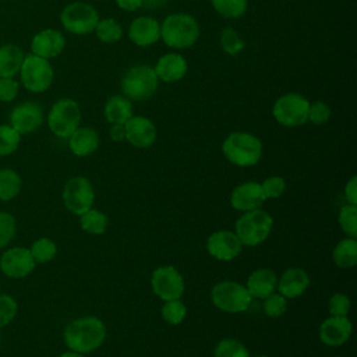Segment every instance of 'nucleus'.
<instances>
[{
	"label": "nucleus",
	"instance_id": "f704fd0d",
	"mask_svg": "<svg viewBox=\"0 0 357 357\" xmlns=\"http://www.w3.org/2000/svg\"><path fill=\"white\" fill-rule=\"evenodd\" d=\"M213 357H250V353L241 342L227 337L216 344Z\"/></svg>",
	"mask_w": 357,
	"mask_h": 357
},
{
	"label": "nucleus",
	"instance_id": "a878e982",
	"mask_svg": "<svg viewBox=\"0 0 357 357\" xmlns=\"http://www.w3.org/2000/svg\"><path fill=\"white\" fill-rule=\"evenodd\" d=\"M103 114L110 124H126L134 116L132 102L124 95H113L106 100Z\"/></svg>",
	"mask_w": 357,
	"mask_h": 357
},
{
	"label": "nucleus",
	"instance_id": "b1692460",
	"mask_svg": "<svg viewBox=\"0 0 357 357\" xmlns=\"http://www.w3.org/2000/svg\"><path fill=\"white\" fill-rule=\"evenodd\" d=\"M68 148L75 156H89L98 151L100 139L92 127H78L68 138Z\"/></svg>",
	"mask_w": 357,
	"mask_h": 357
},
{
	"label": "nucleus",
	"instance_id": "49530a36",
	"mask_svg": "<svg viewBox=\"0 0 357 357\" xmlns=\"http://www.w3.org/2000/svg\"><path fill=\"white\" fill-rule=\"evenodd\" d=\"M142 3H144V0H116L117 7L127 13H132V11L141 8Z\"/></svg>",
	"mask_w": 357,
	"mask_h": 357
},
{
	"label": "nucleus",
	"instance_id": "f3484780",
	"mask_svg": "<svg viewBox=\"0 0 357 357\" xmlns=\"http://www.w3.org/2000/svg\"><path fill=\"white\" fill-rule=\"evenodd\" d=\"M66 47V38L61 31L46 28L36 32L31 39V53L46 60L56 59Z\"/></svg>",
	"mask_w": 357,
	"mask_h": 357
},
{
	"label": "nucleus",
	"instance_id": "0eeeda50",
	"mask_svg": "<svg viewBox=\"0 0 357 357\" xmlns=\"http://www.w3.org/2000/svg\"><path fill=\"white\" fill-rule=\"evenodd\" d=\"M46 121L56 137L68 138L79 127L81 107L71 98H60L50 106Z\"/></svg>",
	"mask_w": 357,
	"mask_h": 357
},
{
	"label": "nucleus",
	"instance_id": "c03bdc74",
	"mask_svg": "<svg viewBox=\"0 0 357 357\" xmlns=\"http://www.w3.org/2000/svg\"><path fill=\"white\" fill-rule=\"evenodd\" d=\"M20 93V82L15 78H0V102L10 103Z\"/></svg>",
	"mask_w": 357,
	"mask_h": 357
},
{
	"label": "nucleus",
	"instance_id": "09e8293b",
	"mask_svg": "<svg viewBox=\"0 0 357 357\" xmlns=\"http://www.w3.org/2000/svg\"><path fill=\"white\" fill-rule=\"evenodd\" d=\"M170 0H144L142 7H146L149 10H158V8H163L165 6H167Z\"/></svg>",
	"mask_w": 357,
	"mask_h": 357
},
{
	"label": "nucleus",
	"instance_id": "20e7f679",
	"mask_svg": "<svg viewBox=\"0 0 357 357\" xmlns=\"http://www.w3.org/2000/svg\"><path fill=\"white\" fill-rule=\"evenodd\" d=\"M159 86V79L152 66L135 64L130 67L120 79L121 95L131 102H142L149 99Z\"/></svg>",
	"mask_w": 357,
	"mask_h": 357
},
{
	"label": "nucleus",
	"instance_id": "c9c22d12",
	"mask_svg": "<svg viewBox=\"0 0 357 357\" xmlns=\"http://www.w3.org/2000/svg\"><path fill=\"white\" fill-rule=\"evenodd\" d=\"M20 141L21 135L10 124H0V158L14 153Z\"/></svg>",
	"mask_w": 357,
	"mask_h": 357
},
{
	"label": "nucleus",
	"instance_id": "473e14b6",
	"mask_svg": "<svg viewBox=\"0 0 357 357\" xmlns=\"http://www.w3.org/2000/svg\"><path fill=\"white\" fill-rule=\"evenodd\" d=\"M29 251L36 264H46L56 257L57 247H56L54 241H52L50 238L40 237L32 244Z\"/></svg>",
	"mask_w": 357,
	"mask_h": 357
},
{
	"label": "nucleus",
	"instance_id": "bb28decb",
	"mask_svg": "<svg viewBox=\"0 0 357 357\" xmlns=\"http://www.w3.org/2000/svg\"><path fill=\"white\" fill-rule=\"evenodd\" d=\"M332 258L339 268H353L357 264V240L353 237L340 240L332 251Z\"/></svg>",
	"mask_w": 357,
	"mask_h": 357
},
{
	"label": "nucleus",
	"instance_id": "1a4fd4ad",
	"mask_svg": "<svg viewBox=\"0 0 357 357\" xmlns=\"http://www.w3.org/2000/svg\"><path fill=\"white\" fill-rule=\"evenodd\" d=\"M100 20L98 10L86 1H71L60 13L63 28L74 35H88L93 32Z\"/></svg>",
	"mask_w": 357,
	"mask_h": 357
},
{
	"label": "nucleus",
	"instance_id": "f257e3e1",
	"mask_svg": "<svg viewBox=\"0 0 357 357\" xmlns=\"http://www.w3.org/2000/svg\"><path fill=\"white\" fill-rule=\"evenodd\" d=\"M106 337V326L96 317H82L64 329V343L73 351L85 354L96 350Z\"/></svg>",
	"mask_w": 357,
	"mask_h": 357
},
{
	"label": "nucleus",
	"instance_id": "7c9ffc66",
	"mask_svg": "<svg viewBox=\"0 0 357 357\" xmlns=\"http://www.w3.org/2000/svg\"><path fill=\"white\" fill-rule=\"evenodd\" d=\"M79 226L89 234H102L107 229V216L98 209H88L79 215Z\"/></svg>",
	"mask_w": 357,
	"mask_h": 357
},
{
	"label": "nucleus",
	"instance_id": "aec40b11",
	"mask_svg": "<svg viewBox=\"0 0 357 357\" xmlns=\"http://www.w3.org/2000/svg\"><path fill=\"white\" fill-rule=\"evenodd\" d=\"M265 195L262 192L261 184L255 181H245L234 187L230 194V205L241 212H248L261 208L265 202Z\"/></svg>",
	"mask_w": 357,
	"mask_h": 357
},
{
	"label": "nucleus",
	"instance_id": "f8f14e48",
	"mask_svg": "<svg viewBox=\"0 0 357 357\" xmlns=\"http://www.w3.org/2000/svg\"><path fill=\"white\" fill-rule=\"evenodd\" d=\"M151 286L153 293L163 301L180 298L184 293V279L172 265L156 268L151 278Z\"/></svg>",
	"mask_w": 357,
	"mask_h": 357
},
{
	"label": "nucleus",
	"instance_id": "a18cd8bd",
	"mask_svg": "<svg viewBox=\"0 0 357 357\" xmlns=\"http://www.w3.org/2000/svg\"><path fill=\"white\" fill-rule=\"evenodd\" d=\"M344 197H346L347 204L357 205V177H356V176H353V177L346 183V187H344Z\"/></svg>",
	"mask_w": 357,
	"mask_h": 357
},
{
	"label": "nucleus",
	"instance_id": "a211bd4d",
	"mask_svg": "<svg viewBox=\"0 0 357 357\" xmlns=\"http://www.w3.org/2000/svg\"><path fill=\"white\" fill-rule=\"evenodd\" d=\"M128 39L138 47H148L160 39V22L151 15L135 17L127 31Z\"/></svg>",
	"mask_w": 357,
	"mask_h": 357
},
{
	"label": "nucleus",
	"instance_id": "79ce46f5",
	"mask_svg": "<svg viewBox=\"0 0 357 357\" xmlns=\"http://www.w3.org/2000/svg\"><path fill=\"white\" fill-rule=\"evenodd\" d=\"M261 188H262V192L266 199L268 198H279L286 190V181L283 177L271 176L261 183Z\"/></svg>",
	"mask_w": 357,
	"mask_h": 357
},
{
	"label": "nucleus",
	"instance_id": "6e6552de",
	"mask_svg": "<svg viewBox=\"0 0 357 357\" xmlns=\"http://www.w3.org/2000/svg\"><path fill=\"white\" fill-rule=\"evenodd\" d=\"M310 100L297 92L279 96L272 106L273 119L283 127H300L308 121Z\"/></svg>",
	"mask_w": 357,
	"mask_h": 357
},
{
	"label": "nucleus",
	"instance_id": "a19ab883",
	"mask_svg": "<svg viewBox=\"0 0 357 357\" xmlns=\"http://www.w3.org/2000/svg\"><path fill=\"white\" fill-rule=\"evenodd\" d=\"M15 234V219L8 212H0V248L6 247Z\"/></svg>",
	"mask_w": 357,
	"mask_h": 357
},
{
	"label": "nucleus",
	"instance_id": "412c9836",
	"mask_svg": "<svg viewBox=\"0 0 357 357\" xmlns=\"http://www.w3.org/2000/svg\"><path fill=\"white\" fill-rule=\"evenodd\" d=\"M351 329L353 326L347 317L331 315L319 326V339L326 346L337 347L349 340Z\"/></svg>",
	"mask_w": 357,
	"mask_h": 357
},
{
	"label": "nucleus",
	"instance_id": "e433bc0d",
	"mask_svg": "<svg viewBox=\"0 0 357 357\" xmlns=\"http://www.w3.org/2000/svg\"><path fill=\"white\" fill-rule=\"evenodd\" d=\"M339 225L347 237H357V205L346 204L340 208Z\"/></svg>",
	"mask_w": 357,
	"mask_h": 357
},
{
	"label": "nucleus",
	"instance_id": "7ed1b4c3",
	"mask_svg": "<svg viewBox=\"0 0 357 357\" xmlns=\"http://www.w3.org/2000/svg\"><path fill=\"white\" fill-rule=\"evenodd\" d=\"M222 152L230 163L238 167H250L259 162L262 156V142L251 132L234 131L225 138Z\"/></svg>",
	"mask_w": 357,
	"mask_h": 357
},
{
	"label": "nucleus",
	"instance_id": "2f4dec72",
	"mask_svg": "<svg viewBox=\"0 0 357 357\" xmlns=\"http://www.w3.org/2000/svg\"><path fill=\"white\" fill-rule=\"evenodd\" d=\"M219 45L220 49L229 56H236L245 47V42L241 35L237 32V29L231 26H226L220 31Z\"/></svg>",
	"mask_w": 357,
	"mask_h": 357
},
{
	"label": "nucleus",
	"instance_id": "58836bf2",
	"mask_svg": "<svg viewBox=\"0 0 357 357\" xmlns=\"http://www.w3.org/2000/svg\"><path fill=\"white\" fill-rule=\"evenodd\" d=\"M332 110L329 105L321 99L310 102L308 106V121L315 126H322L329 121Z\"/></svg>",
	"mask_w": 357,
	"mask_h": 357
},
{
	"label": "nucleus",
	"instance_id": "39448f33",
	"mask_svg": "<svg viewBox=\"0 0 357 357\" xmlns=\"http://www.w3.org/2000/svg\"><path fill=\"white\" fill-rule=\"evenodd\" d=\"M273 225L272 216L258 208L244 212L234 225V233L243 245L254 247L264 243L271 234Z\"/></svg>",
	"mask_w": 357,
	"mask_h": 357
},
{
	"label": "nucleus",
	"instance_id": "4c0bfd02",
	"mask_svg": "<svg viewBox=\"0 0 357 357\" xmlns=\"http://www.w3.org/2000/svg\"><path fill=\"white\" fill-rule=\"evenodd\" d=\"M264 312L271 317V318H279L284 314L286 308H287V298L284 296H282L279 291L278 293H272L268 297L264 298V304H262Z\"/></svg>",
	"mask_w": 357,
	"mask_h": 357
},
{
	"label": "nucleus",
	"instance_id": "9b49d317",
	"mask_svg": "<svg viewBox=\"0 0 357 357\" xmlns=\"http://www.w3.org/2000/svg\"><path fill=\"white\" fill-rule=\"evenodd\" d=\"M64 206L74 215H82L92 208L95 201V191L91 181L84 176L71 177L63 188Z\"/></svg>",
	"mask_w": 357,
	"mask_h": 357
},
{
	"label": "nucleus",
	"instance_id": "423d86ee",
	"mask_svg": "<svg viewBox=\"0 0 357 357\" xmlns=\"http://www.w3.org/2000/svg\"><path fill=\"white\" fill-rule=\"evenodd\" d=\"M21 85L32 93L46 92L54 79V68L50 60L39 57L33 53H28L24 57L20 68Z\"/></svg>",
	"mask_w": 357,
	"mask_h": 357
},
{
	"label": "nucleus",
	"instance_id": "6ab92c4d",
	"mask_svg": "<svg viewBox=\"0 0 357 357\" xmlns=\"http://www.w3.org/2000/svg\"><path fill=\"white\" fill-rule=\"evenodd\" d=\"M156 77L162 82L173 84L181 81L188 73L187 60L176 52L162 54L153 66Z\"/></svg>",
	"mask_w": 357,
	"mask_h": 357
},
{
	"label": "nucleus",
	"instance_id": "de8ad7c7",
	"mask_svg": "<svg viewBox=\"0 0 357 357\" xmlns=\"http://www.w3.org/2000/svg\"><path fill=\"white\" fill-rule=\"evenodd\" d=\"M109 137L112 141L114 142H120L126 139V130H124V124H110L109 128Z\"/></svg>",
	"mask_w": 357,
	"mask_h": 357
},
{
	"label": "nucleus",
	"instance_id": "9d476101",
	"mask_svg": "<svg viewBox=\"0 0 357 357\" xmlns=\"http://www.w3.org/2000/svg\"><path fill=\"white\" fill-rule=\"evenodd\" d=\"M211 300L218 310L230 314L244 312L252 301L245 286L233 280L216 283L211 290Z\"/></svg>",
	"mask_w": 357,
	"mask_h": 357
},
{
	"label": "nucleus",
	"instance_id": "ea45409f",
	"mask_svg": "<svg viewBox=\"0 0 357 357\" xmlns=\"http://www.w3.org/2000/svg\"><path fill=\"white\" fill-rule=\"evenodd\" d=\"M17 301L8 294H0V329L8 325L17 315Z\"/></svg>",
	"mask_w": 357,
	"mask_h": 357
},
{
	"label": "nucleus",
	"instance_id": "4468645a",
	"mask_svg": "<svg viewBox=\"0 0 357 357\" xmlns=\"http://www.w3.org/2000/svg\"><path fill=\"white\" fill-rule=\"evenodd\" d=\"M36 262L33 261L31 251L25 247H14L4 251L0 257L1 272L13 279H21L28 276L35 269Z\"/></svg>",
	"mask_w": 357,
	"mask_h": 357
},
{
	"label": "nucleus",
	"instance_id": "cd10ccee",
	"mask_svg": "<svg viewBox=\"0 0 357 357\" xmlns=\"http://www.w3.org/2000/svg\"><path fill=\"white\" fill-rule=\"evenodd\" d=\"M93 33L103 43H116L123 38V26L112 17L100 18L93 29Z\"/></svg>",
	"mask_w": 357,
	"mask_h": 357
},
{
	"label": "nucleus",
	"instance_id": "5701e85b",
	"mask_svg": "<svg viewBox=\"0 0 357 357\" xmlns=\"http://www.w3.org/2000/svg\"><path fill=\"white\" fill-rule=\"evenodd\" d=\"M278 286V276L272 269L261 268L254 271L245 283V289L250 293L251 298H261L264 300L269 294L276 290Z\"/></svg>",
	"mask_w": 357,
	"mask_h": 357
},
{
	"label": "nucleus",
	"instance_id": "8fccbe9b",
	"mask_svg": "<svg viewBox=\"0 0 357 357\" xmlns=\"http://www.w3.org/2000/svg\"><path fill=\"white\" fill-rule=\"evenodd\" d=\"M60 357H85L84 354H81V353H77V351H73V350H70V351H66V353H63Z\"/></svg>",
	"mask_w": 357,
	"mask_h": 357
},
{
	"label": "nucleus",
	"instance_id": "c756f323",
	"mask_svg": "<svg viewBox=\"0 0 357 357\" xmlns=\"http://www.w3.org/2000/svg\"><path fill=\"white\" fill-rule=\"evenodd\" d=\"M213 10L226 20L243 17L248 8V0H211Z\"/></svg>",
	"mask_w": 357,
	"mask_h": 357
},
{
	"label": "nucleus",
	"instance_id": "dca6fc26",
	"mask_svg": "<svg viewBox=\"0 0 357 357\" xmlns=\"http://www.w3.org/2000/svg\"><path fill=\"white\" fill-rule=\"evenodd\" d=\"M243 244L231 230H216L206 240V251L219 261H231L241 252Z\"/></svg>",
	"mask_w": 357,
	"mask_h": 357
},
{
	"label": "nucleus",
	"instance_id": "f03ea898",
	"mask_svg": "<svg viewBox=\"0 0 357 357\" xmlns=\"http://www.w3.org/2000/svg\"><path fill=\"white\" fill-rule=\"evenodd\" d=\"M199 36V24L188 13H172L160 22V39L172 49L183 50L192 47Z\"/></svg>",
	"mask_w": 357,
	"mask_h": 357
},
{
	"label": "nucleus",
	"instance_id": "72a5a7b5",
	"mask_svg": "<svg viewBox=\"0 0 357 357\" xmlns=\"http://www.w3.org/2000/svg\"><path fill=\"white\" fill-rule=\"evenodd\" d=\"M160 312H162L163 319L167 324L178 325V324H181L184 321V318L187 315V307H185V304L180 298L167 300L162 305Z\"/></svg>",
	"mask_w": 357,
	"mask_h": 357
},
{
	"label": "nucleus",
	"instance_id": "37998d69",
	"mask_svg": "<svg viewBox=\"0 0 357 357\" xmlns=\"http://www.w3.org/2000/svg\"><path fill=\"white\" fill-rule=\"evenodd\" d=\"M328 310L331 315H340L347 317L350 311V300L343 293H335L331 296L328 301Z\"/></svg>",
	"mask_w": 357,
	"mask_h": 357
},
{
	"label": "nucleus",
	"instance_id": "603ef678",
	"mask_svg": "<svg viewBox=\"0 0 357 357\" xmlns=\"http://www.w3.org/2000/svg\"><path fill=\"white\" fill-rule=\"evenodd\" d=\"M192 1H195V0H192Z\"/></svg>",
	"mask_w": 357,
	"mask_h": 357
},
{
	"label": "nucleus",
	"instance_id": "4be33fe9",
	"mask_svg": "<svg viewBox=\"0 0 357 357\" xmlns=\"http://www.w3.org/2000/svg\"><path fill=\"white\" fill-rule=\"evenodd\" d=\"M308 284H310V278L304 269L289 268L278 279L276 289L286 298H297L307 290Z\"/></svg>",
	"mask_w": 357,
	"mask_h": 357
},
{
	"label": "nucleus",
	"instance_id": "ddd939ff",
	"mask_svg": "<svg viewBox=\"0 0 357 357\" xmlns=\"http://www.w3.org/2000/svg\"><path fill=\"white\" fill-rule=\"evenodd\" d=\"M10 126L20 134H31L36 131L45 120L43 109L38 102L24 100L15 105L10 112Z\"/></svg>",
	"mask_w": 357,
	"mask_h": 357
},
{
	"label": "nucleus",
	"instance_id": "393cba45",
	"mask_svg": "<svg viewBox=\"0 0 357 357\" xmlns=\"http://www.w3.org/2000/svg\"><path fill=\"white\" fill-rule=\"evenodd\" d=\"M25 53L17 43L0 45V78H15L22 66Z\"/></svg>",
	"mask_w": 357,
	"mask_h": 357
},
{
	"label": "nucleus",
	"instance_id": "2eb2a0df",
	"mask_svg": "<svg viewBox=\"0 0 357 357\" xmlns=\"http://www.w3.org/2000/svg\"><path fill=\"white\" fill-rule=\"evenodd\" d=\"M126 141L134 148L145 149L155 144L158 130L155 123L145 116H132L126 124Z\"/></svg>",
	"mask_w": 357,
	"mask_h": 357
},
{
	"label": "nucleus",
	"instance_id": "c85d7f7f",
	"mask_svg": "<svg viewBox=\"0 0 357 357\" xmlns=\"http://www.w3.org/2000/svg\"><path fill=\"white\" fill-rule=\"evenodd\" d=\"M21 177L13 169H0V201H10L21 191Z\"/></svg>",
	"mask_w": 357,
	"mask_h": 357
},
{
	"label": "nucleus",
	"instance_id": "3c124183",
	"mask_svg": "<svg viewBox=\"0 0 357 357\" xmlns=\"http://www.w3.org/2000/svg\"><path fill=\"white\" fill-rule=\"evenodd\" d=\"M257 357H266V356H257Z\"/></svg>",
	"mask_w": 357,
	"mask_h": 357
}]
</instances>
